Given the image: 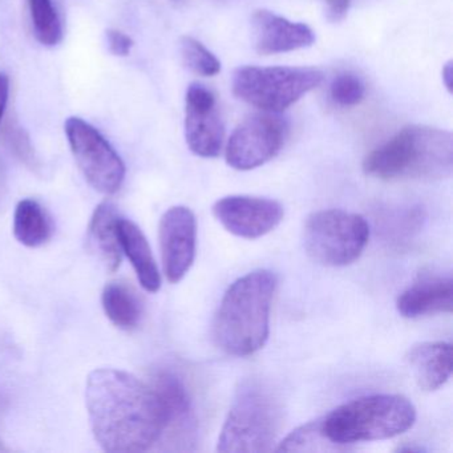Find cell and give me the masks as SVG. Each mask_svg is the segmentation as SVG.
I'll use <instances>...</instances> for the list:
<instances>
[{
  "instance_id": "obj_9",
  "label": "cell",
  "mask_w": 453,
  "mask_h": 453,
  "mask_svg": "<svg viewBox=\"0 0 453 453\" xmlns=\"http://www.w3.org/2000/svg\"><path fill=\"white\" fill-rule=\"evenodd\" d=\"M288 131V123L278 113L246 119L227 142V165L235 171H251L269 163L282 150Z\"/></svg>"
},
{
  "instance_id": "obj_28",
  "label": "cell",
  "mask_w": 453,
  "mask_h": 453,
  "mask_svg": "<svg viewBox=\"0 0 453 453\" xmlns=\"http://www.w3.org/2000/svg\"><path fill=\"white\" fill-rule=\"evenodd\" d=\"M10 81L7 75L0 73V123L6 111L7 102H9Z\"/></svg>"
},
{
  "instance_id": "obj_5",
  "label": "cell",
  "mask_w": 453,
  "mask_h": 453,
  "mask_svg": "<svg viewBox=\"0 0 453 453\" xmlns=\"http://www.w3.org/2000/svg\"><path fill=\"white\" fill-rule=\"evenodd\" d=\"M282 410L274 392L258 380H246L237 389L219 437L222 453H259L274 449Z\"/></svg>"
},
{
  "instance_id": "obj_11",
  "label": "cell",
  "mask_w": 453,
  "mask_h": 453,
  "mask_svg": "<svg viewBox=\"0 0 453 453\" xmlns=\"http://www.w3.org/2000/svg\"><path fill=\"white\" fill-rule=\"evenodd\" d=\"M217 221L232 234L245 240L264 237L282 222V205L277 201L251 196H227L213 206Z\"/></svg>"
},
{
  "instance_id": "obj_26",
  "label": "cell",
  "mask_w": 453,
  "mask_h": 453,
  "mask_svg": "<svg viewBox=\"0 0 453 453\" xmlns=\"http://www.w3.org/2000/svg\"><path fill=\"white\" fill-rule=\"evenodd\" d=\"M107 42L110 51L116 57H127L134 47V41L118 30L108 31Z\"/></svg>"
},
{
  "instance_id": "obj_10",
  "label": "cell",
  "mask_w": 453,
  "mask_h": 453,
  "mask_svg": "<svg viewBox=\"0 0 453 453\" xmlns=\"http://www.w3.org/2000/svg\"><path fill=\"white\" fill-rule=\"evenodd\" d=\"M185 139L198 157H219L224 145L225 127L217 100L208 87L193 83L185 96Z\"/></svg>"
},
{
  "instance_id": "obj_17",
  "label": "cell",
  "mask_w": 453,
  "mask_h": 453,
  "mask_svg": "<svg viewBox=\"0 0 453 453\" xmlns=\"http://www.w3.org/2000/svg\"><path fill=\"white\" fill-rule=\"evenodd\" d=\"M118 232L121 251L131 261L140 285L150 293H157L161 288V275L144 233L134 222L126 219H119Z\"/></svg>"
},
{
  "instance_id": "obj_25",
  "label": "cell",
  "mask_w": 453,
  "mask_h": 453,
  "mask_svg": "<svg viewBox=\"0 0 453 453\" xmlns=\"http://www.w3.org/2000/svg\"><path fill=\"white\" fill-rule=\"evenodd\" d=\"M6 139L12 150H14L15 155H17L23 163L31 166V168H35V153H34L30 140L26 136L25 131H22V128L17 126L9 127L6 131Z\"/></svg>"
},
{
  "instance_id": "obj_14",
  "label": "cell",
  "mask_w": 453,
  "mask_h": 453,
  "mask_svg": "<svg viewBox=\"0 0 453 453\" xmlns=\"http://www.w3.org/2000/svg\"><path fill=\"white\" fill-rule=\"evenodd\" d=\"M254 46L261 55L285 54L307 49L315 42L314 31L304 23L291 22L267 10H258L251 17Z\"/></svg>"
},
{
  "instance_id": "obj_7",
  "label": "cell",
  "mask_w": 453,
  "mask_h": 453,
  "mask_svg": "<svg viewBox=\"0 0 453 453\" xmlns=\"http://www.w3.org/2000/svg\"><path fill=\"white\" fill-rule=\"evenodd\" d=\"M370 226L365 217L339 209L312 213L306 219L303 243L310 258L323 266L354 264L368 243Z\"/></svg>"
},
{
  "instance_id": "obj_3",
  "label": "cell",
  "mask_w": 453,
  "mask_h": 453,
  "mask_svg": "<svg viewBox=\"0 0 453 453\" xmlns=\"http://www.w3.org/2000/svg\"><path fill=\"white\" fill-rule=\"evenodd\" d=\"M363 172L383 181L447 179L453 172L452 134L432 127H405L365 156Z\"/></svg>"
},
{
  "instance_id": "obj_24",
  "label": "cell",
  "mask_w": 453,
  "mask_h": 453,
  "mask_svg": "<svg viewBox=\"0 0 453 453\" xmlns=\"http://www.w3.org/2000/svg\"><path fill=\"white\" fill-rule=\"evenodd\" d=\"M365 96V84L354 73H342L330 84V97L334 104L342 108L359 105Z\"/></svg>"
},
{
  "instance_id": "obj_2",
  "label": "cell",
  "mask_w": 453,
  "mask_h": 453,
  "mask_svg": "<svg viewBox=\"0 0 453 453\" xmlns=\"http://www.w3.org/2000/svg\"><path fill=\"white\" fill-rule=\"evenodd\" d=\"M277 277L257 270L235 280L222 298L213 325L217 346L233 357L261 349L270 334V310Z\"/></svg>"
},
{
  "instance_id": "obj_13",
  "label": "cell",
  "mask_w": 453,
  "mask_h": 453,
  "mask_svg": "<svg viewBox=\"0 0 453 453\" xmlns=\"http://www.w3.org/2000/svg\"><path fill=\"white\" fill-rule=\"evenodd\" d=\"M153 388L160 397L165 416L164 434L173 442L184 445L195 441L196 415L192 399L182 379L173 371L160 370L153 376Z\"/></svg>"
},
{
  "instance_id": "obj_18",
  "label": "cell",
  "mask_w": 453,
  "mask_h": 453,
  "mask_svg": "<svg viewBox=\"0 0 453 453\" xmlns=\"http://www.w3.org/2000/svg\"><path fill=\"white\" fill-rule=\"evenodd\" d=\"M119 216L112 203H103L95 209L88 229V241L92 251L111 272L121 264V246L119 241Z\"/></svg>"
},
{
  "instance_id": "obj_1",
  "label": "cell",
  "mask_w": 453,
  "mask_h": 453,
  "mask_svg": "<svg viewBox=\"0 0 453 453\" xmlns=\"http://www.w3.org/2000/svg\"><path fill=\"white\" fill-rule=\"evenodd\" d=\"M86 404L95 439L107 452H144L163 439L160 397L132 373L116 368L92 371Z\"/></svg>"
},
{
  "instance_id": "obj_23",
  "label": "cell",
  "mask_w": 453,
  "mask_h": 453,
  "mask_svg": "<svg viewBox=\"0 0 453 453\" xmlns=\"http://www.w3.org/2000/svg\"><path fill=\"white\" fill-rule=\"evenodd\" d=\"M180 51L184 65L197 75L214 76L221 71V63L216 55L195 38L184 36L180 42Z\"/></svg>"
},
{
  "instance_id": "obj_8",
  "label": "cell",
  "mask_w": 453,
  "mask_h": 453,
  "mask_svg": "<svg viewBox=\"0 0 453 453\" xmlns=\"http://www.w3.org/2000/svg\"><path fill=\"white\" fill-rule=\"evenodd\" d=\"M65 134L89 185L104 195L118 192L126 179V165L105 137L81 118L65 121Z\"/></svg>"
},
{
  "instance_id": "obj_19",
  "label": "cell",
  "mask_w": 453,
  "mask_h": 453,
  "mask_svg": "<svg viewBox=\"0 0 453 453\" xmlns=\"http://www.w3.org/2000/svg\"><path fill=\"white\" fill-rule=\"evenodd\" d=\"M54 234V224L46 209L38 201H20L14 213V235L18 242L27 248H39Z\"/></svg>"
},
{
  "instance_id": "obj_20",
  "label": "cell",
  "mask_w": 453,
  "mask_h": 453,
  "mask_svg": "<svg viewBox=\"0 0 453 453\" xmlns=\"http://www.w3.org/2000/svg\"><path fill=\"white\" fill-rule=\"evenodd\" d=\"M102 303L105 315L121 330H134L142 322L144 314L142 299L126 283H108L103 291Z\"/></svg>"
},
{
  "instance_id": "obj_12",
  "label": "cell",
  "mask_w": 453,
  "mask_h": 453,
  "mask_svg": "<svg viewBox=\"0 0 453 453\" xmlns=\"http://www.w3.org/2000/svg\"><path fill=\"white\" fill-rule=\"evenodd\" d=\"M197 221L187 206H173L161 217L160 249L164 273L171 283L188 274L196 258Z\"/></svg>"
},
{
  "instance_id": "obj_6",
  "label": "cell",
  "mask_w": 453,
  "mask_h": 453,
  "mask_svg": "<svg viewBox=\"0 0 453 453\" xmlns=\"http://www.w3.org/2000/svg\"><path fill=\"white\" fill-rule=\"evenodd\" d=\"M323 73L310 67H241L233 75V94L264 112L280 113L317 88Z\"/></svg>"
},
{
  "instance_id": "obj_16",
  "label": "cell",
  "mask_w": 453,
  "mask_h": 453,
  "mask_svg": "<svg viewBox=\"0 0 453 453\" xmlns=\"http://www.w3.org/2000/svg\"><path fill=\"white\" fill-rule=\"evenodd\" d=\"M407 363L416 384L423 391H436L452 375V344L447 342L416 344L408 351Z\"/></svg>"
},
{
  "instance_id": "obj_15",
  "label": "cell",
  "mask_w": 453,
  "mask_h": 453,
  "mask_svg": "<svg viewBox=\"0 0 453 453\" xmlns=\"http://www.w3.org/2000/svg\"><path fill=\"white\" fill-rule=\"evenodd\" d=\"M397 311L408 319L434 314H450L453 310L452 275L424 274L400 294Z\"/></svg>"
},
{
  "instance_id": "obj_27",
  "label": "cell",
  "mask_w": 453,
  "mask_h": 453,
  "mask_svg": "<svg viewBox=\"0 0 453 453\" xmlns=\"http://www.w3.org/2000/svg\"><path fill=\"white\" fill-rule=\"evenodd\" d=\"M351 0H326V17L330 22L338 23L346 18Z\"/></svg>"
},
{
  "instance_id": "obj_29",
  "label": "cell",
  "mask_w": 453,
  "mask_h": 453,
  "mask_svg": "<svg viewBox=\"0 0 453 453\" xmlns=\"http://www.w3.org/2000/svg\"><path fill=\"white\" fill-rule=\"evenodd\" d=\"M442 83L447 87L448 91L452 92L453 67L452 62H448L442 68Z\"/></svg>"
},
{
  "instance_id": "obj_22",
  "label": "cell",
  "mask_w": 453,
  "mask_h": 453,
  "mask_svg": "<svg viewBox=\"0 0 453 453\" xmlns=\"http://www.w3.org/2000/svg\"><path fill=\"white\" fill-rule=\"evenodd\" d=\"M36 39L43 46L54 47L62 39V25L52 0H28Z\"/></svg>"
},
{
  "instance_id": "obj_21",
  "label": "cell",
  "mask_w": 453,
  "mask_h": 453,
  "mask_svg": "<svg viewBox=\"0 0 453 453\" xmlns=\"http://www.w3.org/2000/svg\"><path fill=\"white\" fill-rule=\"evenodd\" d=\"M277 452H334L343 448L331 442L323 432L322 418L310 421L291 432L280 442Z\"/></svg>"
},
{
  "instance_id": "obj_4",
  "label": "cell",
  "mask_w": 453,
  "mask_h": 453,
  "mask_svg": "<svg viewBox=\"0 0 453 453\" xmlns=\"http://www.w3.org/2000/svg\"><path fill=\"white\" fill-rule=\"evenodd\" d=\"M415 405L402 395L380 394L357 397L339 405L322 418L323 432L334 444L392 439L415 424Z\"/></svg>"
}]
</instances>
